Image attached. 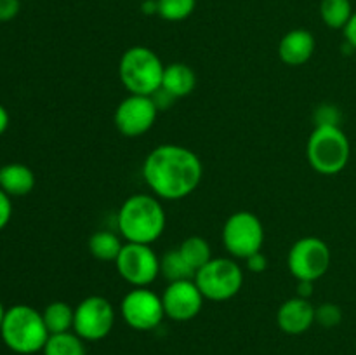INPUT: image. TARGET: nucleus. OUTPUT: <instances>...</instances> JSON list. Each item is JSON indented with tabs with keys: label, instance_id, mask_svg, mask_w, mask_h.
Here are the masks:
<instances>
[{
	"label": "nucleus",
	"instance_id": "a211bd4d",
	"mask_svg": "<svg viewBox=\"0 0 356 355\" xmlns=\"http://www.w3.org/2000/svg\"><path fill=\"white\" fill-rule=\"evenodd\" d=\"M124 242L120 235L110 230H99L89 237V253L99 261H117Z\"/></svg>",
	"mask_w": 356,
	"mask_h": 355
},
{
	"label": "nucleus",
	"instance_id": "412c9836",
	"mask_svg": "<svg viewBox=\"0 0 356 355\" xmlns=\"http://www.w3.org/2000/svg\"><path fill=\"white\" fill-rule=\"evenodd\" d=\"M44 355H86V343L75 331L51 334L44 347Z\"/></svg>",
	"mask_w": 356,
	"mask_h": 355
},
{
	"label": "nucleus",
	"instance_id": "4be33fe9",
	"mask_svg": "<svg viewBox=\"0 0 356 355\" xmlns=\"http://www.w3.org/2000/svg\"><path fill=\"white\" fill-rule=\"evenodd\" d=\"M177 249L183 254L186 263L193 268L195 274H197L204 265H207L209 261L212 260L211 244L200 235H191L188 237V239H184L183 244H181Z\"/></svg>",
	"mask_w": 356,
	"mask_h": 355
},
{
	"label": "nucleus",
	"instance_id": "a878e982",
	"mask_svg": "<svg viewBox=\"0 0 356 355\" xmlns=\"http://www.w3.org/2000/svg\"><path fill=\"white\" fill-rule=\"evenodd\" d=\"M315 125H339L341 111L334 104H320L313 111Z\"/></svg>",
	"mask_w": 356,
	"mask_h": 355
},
{
	"label": "nucleus",
	"instance_id": "9b49d317",
	"mask_svg": "<svg viewBox=\"0 0 356 355\" xmlns=\"http://www.w3.org/2000/svg\"><path fill=\"white\" fill-rule=\"evenodd\" d=\"M120 313L136 331H153L165 319L162 296L148 287H134L122 298Z\"/></svg>",
	"mask_w": 356,
	"mask_h": 355
},
{
	"label": "nucleus",
	"instance_id": "f8f14e48",
	"mask_svg": "<svg viewBox=\"0 0 356 355\" xmlns=\"http://www.w3.org/2000/svg\"><path fill=\"white\" fill-rule=\"evenodd\" d=\"M159 108L152 96L129 94L118 103L115 110V127L125 138H139L155 125Z\"/></svg>",
	"mask_w": 356,
	"mask_h": 355
},
{
	"label": "nucleus",
	"instance_id": "f3484780",
	"mask_svg": "<svg viewBox=\"0 0 356 355\" xmlns=\"http://www.w3.org/2000/svg\"><path fill=\"white\" fill-rule=\"evenodd\" d=\"M195 86H197V75L186 63H170L163 70L162 89L176 100L190 96Z\"/></svg>",
	"mask_w": 356,
	"mask_h": 355
},
{
	"label": "nucleus",
	"instance_id": "c85d7f7f",
	"mask_svg": "<svg viewBox=\"0 0 356 355\" xmlns=\"http://www.w3.org/2000/svg\"><path fill=\"white\" fill-rule=\"evenodd\" d=\"M245 265H247V270H249L250 274H263L268 267V260L266 256L259 251V253H254L252 256L247 258Z\"/></svg>",
	"mask_w": 356,
	"mask_h": 355
},
{
	"label": "nucleus",
	"instance_id": "423d86ee",
	"mask_svg": "<svg viewBox=\"0 0 356 355\" xmlns=\"http://www.w3.org/2000/svg\"><path fill=\"white\" fill-rule=\"evenodd\" d=\"M198 289L209 301H228L243 285V270L235 258H212L195 274Z\"/></svg>",
	"mask_w": 356,
	"mask_h": 355
},
{
	"label": "nucleus",
	"instance_id": "f257e3e1",
	"mask_svg": "<svg viewBox=\"0 0 356 355\" xmlns=\"http://www.w3.org/2000/svg\"><path fill=\"white\" fill-rule=\"evenodd\" d=\"M204 176L202 160L186 146L165 143L143 162V180L160 200H181L193 194Z\"/></svg>",
	"mask_w": 356,
	"mask_h": 355
},
{
	"label": "nucleus",
	"instance_id": "aec40b11",
	"mask_svg": "<svg viewBox=\"0 0 356 355\" xmlns=\"http://www.w3.org/2000/svg\"><path fill=\"white\" fill-rule=\"evenodd\" d=\"M353 13L351 0H322L320 2V17L325 26L332 30H344Z\"/></svg>",
	"mask_w": 356,
	"mask_h": 355
},
{
	"label": "nucleus",
	"instance_id": "6e6552de",
	"mask_svg": "<svg viewBox=\"0 0 356 355\" xmlns=\"http://www.w3.org/2000/svg\"><path fill=\"white\" fill-rule=\"evenodd\" d=\"M332 253L325 240L318 237H302L291 247L287 265L298 281L316 282L329 271Z\"/></svg>",
	"mask_w": 356,
	"mask_h": 355
},
{
	"label": "nucleus",
	"instance_id": "393cba45",
	"mask_svg": "<svg viewBox=\"0 0 356 355\" xmlns=\"http://www.w3.org/2000/svg\"><path fill=\"white\" fill-rule=\"evenodd\" d=\"M343 320V310L336 303H322L315 310V322L322 327H336Z\"/></svg>",
	"mask_w": 356,
	"mask_h": 355
},
{
	"label": "nucleus",
	"instance_id": "ddd939ff",
	"mask_svg": "<svg viewBox=\"0 0 356 355\" xmlns=\"http://www.w3.org/2000/svg\"><path fill=\"white\" fill-rule=\"evenodd\" d=\"M204 299V294L198 289L195 278L169 282L165 291L162 292L165 317H169L170 320H176V322L193 320L200 313Z\"/></svg>",
	"mask_w": 356,
	"mask_h": 355
},
{
	"label": "nucleus",
	"instance_id": "9d476101",
	"mask_svg": "<svg viewBox=\"0 0 356 355\" xmlns=\"http://www.w3.org/2000/svg\"><path fill=\"white\" fill-rule=\"evenodd\" d=\"M115 326V308L104 296H87L75 306L73 331L83 341L104 340Z\"/></svg>",
	"mask_w": 356,
	"mask_h": 355
},
{
	"label": "nucleus",
	"instance_id": "72a5a7b5",
	"mask_svg": "<svg viewBox=\"0 0 356 355\" xmlns=\"http://www.w3.org/2000/svg\"><path fill=\"white\" fill-rule=\"evenodd\" d=\"M7 127H9V113H7L6 108L0 104V136L7 131Z\"/></svg>",
	"mask_w": 356,
	"mask_h": 355
},
{
	"label": "nucleus",
	"instance_id": "c756f323",
	"mask_svg": "<svg viewBox=\"0 0 356 355\" xmlns=\"http://www.w3.org/2000/svg\"><path fill=\"white\" fill-rule=\"evenodd\" d=\"M152 100L160 111V110H169V108L174 104V101H176V97H172L169 93H167V90H163L162 87H160V89L153 94Z\"/></svg>",
	"mask_w": 356,
	"mask_h": 355
},
{
	"label": "nucleus",
	"instance_id": "7c9ffc66",
	"mask_svg": "<svg viewBox=\"0 0 356 355\" xmlns=\"http://www.w3.org/2000/svg\"><path fill=\"white\" fill-rule=\"evenodd\" d=\"M344 38H346V44L353 47V51H356V10L351 16V19L348 21V24L344 26Z\"/></svg>",
	"mask_w": 356,
	"mask_h": 355
},
{
	"label": "nucleus",
	"instance_id": "f03ea898",
	"mask_svg": "<svg viewBox=\"0 0 356 355\" xmlns=\"http://www.w3.org/2000/svg\"><path fill=\"white\" fill-rule=\"evenodd\" d=\"M165 209L153 194L131 195L117 212V228L125 242L152 246L165 232Z\"/></svg>",
	"mask_w": 356,
	"mask_h": 355
},
{
	"label": "nucleus",
	"instance_id": "b1692460",
	"mask_svg": "<svg viewBox=\"0 0 356 355\" xmlns=\"http://www.w3.org/2000/svg\"><path fill=\"white\" fill-rule=\"evenodd\" d=\"M159 16L165 21H184L193 14L197 0H156Z\"/></svg>",
	"mask_w": 356,
	"mask_h": 355
},
{
	"label": "nucleus",
	"instance_id": "4468645a",
	"mask_svg": "<svg viewBox=\"0 0 356 355\" xmlns=\"http://www.w3.org/2000/svg\"><path fill=\"white\" fill-rule=\"evenodd\" d=\"M316 306L306 298H289L280 305L277 312V324L285 334L298 336L306 333L315 324Z\"/></svg>",
	"mask_w": 356,
	"mask_h": 355
},
{
	"label": "nucleus",
	"instance_id": "473e14b6",
	"mask_svg": "<svg viewBox=\"0 0 356 355\" xmlns=\"http://www.w3.org/2000/svg\"><path fill=\"white\" fill-rule=\"evenodd\" d=\"M141 10L146 16H152V14H156V16H159V2H156V0H143Z\"/></svg>",
	"mask_w": 356,
	"mask_h": 355
},
{
	"label": "nucleus",
	"instance_id": "2f4dec72",
	"mask_svg": "<svg viewBox=\"0 0 356 355\" xmlns=\"http://www.w3.org/2000/svg\"><path fill=\"white\" fill-rule=\"evenodd\" d=\"M313 284L312 281H298V296L299 298L309 299V296L313 294Z\"/></svg>",
	"mask_w": 356,
	"mask_h": 355
},
{
	"label": "nucleus",
	"instance_id": "5701e85b",
	"mask_svg": "<svg viewBox=\"0 0 356 355\" xmlns=\"http://www.w3.org/2000/svg\"><path fill=\"white\" fill-rule=\"evenodd\" d=\"M160 275H163L169 282L188 281L195 278V270L186 263L179 249H170L160 258Z\"/></svg>",
	"mask_w": 356,
	"mask_h": 355
},
{
	"label": "nucleus",
	"instance_id": "bb28decb",
	"mask_svg": "<svg viewBox=\"0 0 356 355\" xmlns=\"http://www.w3.org/2000/svg\"><path fill=\"white\" fill-rule=\"evenodd\" d=\"M21 0H0V23L13 21L19 14Z\"/></svg>",
	"mask_w": 356,
	"mask_h": 355
},
{
	"label": "nucleus",
	"instance_id": "20e7f679",
	"mask_svg": "<svg viewBox=\"0 0 356 355\" xmlns=\"http://www.w3.org/2000/svg\"><path fill=\"white\" fill-rule=\"evenodd\" d=\"M165 65L153 49L134 45L122 54L118 63V77L129 94L153 96L162 87Z\"/></svg>",
	"mask_w": 356,
	"mask_h": 355
},
{
	"label": "nucleus",
	"instance_id": "39448f33",
	"mask_svg": "<svg viewBox=\"0 0 356 355\" xmlns=\"http://www.w3.org/2000/svg\"><path fill=\"white\" fill-rule=\"evenodd\" d=\"M306 157L318 174H339L350 162V139L339 125H315L306 146Z\"/></svg>",
	"mask_w": 356,
	"mask_h": 355
},
{
	"label": "nucleus",
	"instance_id": "7ed1b4c3",
	"mask_svg": "<svg viewBox=\"0 0 356 355\" xmlns=\"http://www.w3.org/2000/svg\"><path fill=\"white\" fill-rule=\"evenodd\" d=\"M0 336L7 348L16 354L31 355L44 350L51 334L38 310L28 305H14L6 310Z\"/></svg>",
	"mask_w": 356,
	"mask_h": 355
},
{
	"label": "nucleus",
	"instance_id": "2eb2a0df",
	"mask_svg": "<svg viewBox=\"0 0 356 355\" xmlns=\"http://www.w3.org/2000/svg\"><path fill=\"white\" fill-rule=\"evenodd\" d=\"M316 49L315 35L305 28L287 31L278 44V56L289 66H301L312 59Z\"/></svg>",
	"mask_w": 356,
	"mask_h": 355
},
{
	"label": "nucleus",
	"instance_id": "1a4fd4ad",
	"mask_svg": "<svg viewBox=\"0 0 356 355\" xmlns=\"http://www.w3.org/2000/svg\"><path fill=\"white\" fill-rule=\"evenodd\" d=\"M115 267L132 287H148L160 275V258L148 244L125 242Z\"/></svg>",
	"mask_w": 356,
	"mask_h": 355
},
{
	"label": "nucleus",
	"instance_id": "cd10ccee",
	"mask_svg": "<svg viewBox=\"0 0 356 355\" xmlns=\"http://www.w3.org/2000/svg\"><path fill=\"white\" fill-rule=\"evenodd\" d=\"M13 216V204H10V197L6 191L0 188V230L6 228L7 223L10 221Z\"/></svg>",
	"mask_w": 356,
	"mask_h": 355
},
{
	"label": "nucleus",
	"instance_id": "0eeeda50",
	"mask_svg": "<svg viewBox=\"0 0 356 355\" xmlns=\"http://www.w3.org/2000/svg\"><path fill=\"white\" fill-rule=\"evenodd\" d=\"M222 244L236 260H243L259 253L264 244L263 221L254 212L236 211L222 225Z\"/></svg>",
	"mask_w": 356,
	"mask_h": 355
},
{
	"label": "nucleus",
	"instance_id": "6ab92c4d",
	"mask_svg": "<svg viewBox=\"0 0 356 355\" xmlns=\"http://www.w3.org/2000/svg\"><path fill=\"white\" fill-rule=\"evenodd\" d=\"M44 322L47 326L49 334L66 333L73 329V320H75V308L65 301H52L45 306L42 312Z\"/></svg>",
	"mask_w": 356,
	"mask_h": 355
},
{
	"label": "nucleus",
	"instance_id": "dca6fc26",
	"mask_svg": "<svg viewBox=\"0 0 356 355\" xmlns=\"http://www.w3.org/2000/svg\"><path fill=\"white\" fill-rule=\"evenodd\" d=\"M0 188L9 197H24L35 188L33 171L19 162L0 167Z\"/></svg>",
	"mask_w": 356,
	"mask_h": 355
},
{
	"label": "nucleus",
	"instance_id": "f704fd0d",
	"mask_svg": "<svg viewBox=\"0 0 356 355\" xmlns=\"http://www.w3.org/2000/svg\"><path fill=\"white\" fill-rule=\"evenodd\" d=\"M3 317H6V308H3L2 301H0V329H2V322H3Z\"/></svg>",
	"mask_w": 356,
	"mask_h": 355
}]
</instances>
